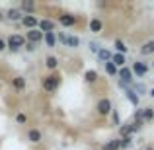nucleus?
Segmentation results:
<instances>
[{
	"mask_svg": "<svg viewBox=\"0 0 154 150\" xmlns=\"http://www.w3.org/2000/svg\"><path fill=\"white\" fill-rule=\"evenodd\" d=\"M27 41L31 43V45H35V43H39V41H43V33L35 27V29H29L27 31Z\"/></svg>",
	"mask_w": 154,
	"mask_h": 150,
	"instance_id": "obj_6",
	"label": "nucleus"
},
{
	"mask_svg": "<svg viewBox=\"0 0 154 150\" xmlns=\"http://www.w3.org/2000/svg\"><path fill=\"white\" fill-rule=\"evenodd\" d=\"M146 150H154V148H152V146H148V148H146Z\"/></svg>",
	"mask_w": 154,
	"mask_h": 150,
	"instance_id": "obj_32",
	"label": "nucleus"
},
{
	"mask_svg": "<svg viewBox=\"0 0 154 150\" xmlns=\"http://www.w3.org/2000/svg\"><path fill=\"white\" fill-rule=\"evenodd\" d=\"M119 82H123V84H129V82H133V72L129 70V68H125V66H121V70H119Z\"/></svg>",
	"mask_w": 154,
	"mask_h": 150,
	"instance_id": "obj_10",
	"label": "nucleus"
},
{
	"mask_svg": "<svg viewBox=\"0 0 154 150\" xmlns=\"http://www.w3.org/2000/svg\"><path fill=\"white\" fill-rule=\"evenodd\" d=\"M45 64H47V68H49V70H55V68L59 66V59H57V57H53V55H49L45 59Z\"/></svg>",
	"mask_w": 154,
	"mask_h": 150,
	"instance_id": "obj_17",
	"label": "nucleus"
},
{
	"mask_svg": "<svg viewBox=\"0 0 154 150\" xmlns=\"http://www.w3.org/2000/svg\"><path fill=\"white\" fill-rule=\"evenodd\" d=\"M16 121H18L20 125L27 123V115H26V113H18V115H16Z\"/></svg>",
	"mask_w": 154,
	"mask_h": 150,
	"instance_id": "obj_27",
	"label": "nucleus"
},
{
	"mask_svg": "<svg viewBox=\"0 0 154 150\" xmlns=\"http://www.w3.org/2000/svg\"><path fill=\"white\" fill-rule=\"evenodd\" d=\"M103 64H105V70H107V74H109V76H115V74H117V68L113 66L111 63H103Z\"/></svg>",
	"mask_w": 154,
	"mask_h": 150,
	"instance_id": "obj_25",
	"label": "nucleus"
},
{
	"mask_svg": "<svg viewBox=\"0 0 154 150\" xmlns=\"http://www.w3.org/2000/svg\"><path fill=\"white\" fill-rule=\"evenodd\" d=\"M84 78H86V82L94 84L96 80H98V72H96V70H86V74H84Z\"/></svg>",
	"mask_w": 154,
	"mask_h": 150,
	"instance_id": "obj_21",
	"label": "nucleus"
},
{
	"mask_svg": "<svg viewBox=\"0 0 154 150\" xmlns=\"http://www.w3.org/2000/svg\"><path fill=\"white\" fill-rule=\"evenodd\" d=\"M59 84H60V76L59 74H49V76H45V78L41 80V86H43V90L45 92H55L57 88H59Z\"/></svg>",
	"mask_w": 154,
	"mask_h": 150,
	"instance_id": "obj_1",
	"label": "nucleus"
},
{
	"mask_svg": "<svg viewBox=\"0 0 154 150\" xmlns=\"http://www.w3.org/2000/svg\"><path fill=\"white\" fill-rule=\"evenodd\" d=\"M148 96H150V98H154V88H152L150 92H148Z\"/></svg>",
	"mask_w": 154,
	"mask_h": 150,
	"instance_id": "obj_31",
	"label": "nucleus"
},
{
	"mask_svg": "<svg viewBox=\"0 0 154 150\" xmlns=\"http://www.w3.org/2000/svg\"><path fill=\"white\" fill-rule=\"evenodd\" d=\"M131 72H135L137 76H144V74L148 72V66H146L144 63H140V60H137V63L133 64V70H131Z\"/></svg>",
	"mask_w": 154,
	"mask_h": 150,
	"instance_id": "obj_9",
	"label": "nucleus"
},
{
	"mask_svg": "<svg viewBox=\"0 0 154 150\" xmlns=\"http://www.w3.org/2000/svg\"><path fill=\"white\" fill-rule=\"evenodd\" d=\"M125 94H127V98H129V101H131L133 105H139V96L135 94V90H127Z\"/></svg>",
	"mask_w": 154,
	"mask_h": 150,
	"instance_id": "obj_23",
	"label": "nucleus"
},
{
	"mask_svg": "<svg viewBox=\"0 0 154 150\" xmlns=\"http://www.w3.org/2000/svg\"><path fill=\"white\" fill-rule=\"evenodd\" d=\"M154 119V109L152 107H143V123L144 121H152Z\"/></svg>",
	"mask_w": 154,
	"mask_h": 150,
	"instance_id": "obj_20",
	"label": "nucleus"
},
{
	"mask_svg": "<svg viewBox=\"0 0 154 150\" xmlns=\"http://www.w3.org/2000/svg\"><path fill=\"white\" fill-rule=\"evenodd\" d=\"M119 148H121V146H119V140L115 139V140H109L107 144H103L102 150H119Z\"/></svg>",
	"mask_w": 154,
	"mask_h": 150,
	"instance_id": "obj_22",
	"label": "nucleus"
},
{
	"mask_svg": "<svg viewBox=\"0 0 154 150\" xmlns=\"http://www.w3.org/2000/svg\"><path fill=\"white\" fill-rule=\"evenodd\" d=\"M152 64H154V63H152Z\"/></svg>",
	"mask_w": 154,
	"mask_h": 150,
	"instance_id": "obj_33",
	"label": "nucleus"
},
{
	"mask_svg": "<svg viewBox=\"0 0 154 150\" xmlns=\"http://www.w3.org/2000/svg\"><path fill=\"white\" fill-rule=\"evenodd\" d=\"M109 63H111L113 66H123L125 64V55H119V53H117V55H111V60H109Z\"/></svg>",
	"mask_w": 154,
	"mask_h": 150,
	"instance_id": "obj_15",
	"label": "nucleus"
},
{
	"mask_svg": "<svg viewBox=\"0 0 154 150\" xmlns=\"http://www.w3.org/2000/svg\"><path fill=\"white\" fill-rule=\"evenodd\" d=\"M115 47H117V51H119V55H125V53H127V47H125V43L119 41V39L115 41Z\"/></svg>",
	"mask_w": 154,
	"mask_h": 150,
	"instance_id": "obj_26",
	"label": "nucleus"
},
{
	"mask_svg": "<svg viewBox=\"0 0 154 150\" xmlns=\"http://www.w3.org/2000/svg\"><path fill=\"white\" fill-rule=\"evenodd\" d=\"M43 39H45L47 47H55V45H57V35H55V31H49V33H43Z\"/></svg>",
	"mask_w": 154,
	"mask_h": 150,
	"instance_id": "obj_13",
	"label": "nucleus"
},
{
	"mask_svg": "<svg viewBox=\"0 0 154 150\" xmlns=\"http://www.w3.org/2000/svg\"><path fill=\"white\" fill-rule=\"evenodd\" d=\"M6 18H8V20H12V22H18V20L22 22L23 16H22V12H20V10H16V8H10V10L6 12Z\"/></svg>",
	"mask_w": 154,
	"mask_h": 150,
	"instance_id": "obj_11",
	"label": "nucleus"
},
{
	"mask_svg": "<svg viewBox=\"0 0 154 150\" xmlns=\"http://www.w3.org/2000/svg\"><path fill=\"white\" fill-rule=\"evenodd\" d=\"M37 26H39V31H41V33H49V31L55 29V22H51V20H41Z\"/></svg>",
	"mask_w": 154,
	"mask_h": 150,
	"instance_id": "obj_8",
	"label": "nucleus"
},
{
	"mask_svg": "<svg viewBox=\"0 0 154 150\" xmlns=\"http://www.w3.org/2000/svg\"><path fill=\"white\" fill-rule=\"evenodd\" d=\"M6 47L8 49H12V51H18V49H22V47H26V39L22 37V35H10L8 37V43H6Z\"/></svg>",
	"mask_w": 154,
	"mask_h": 150,
	"instance_id": "obj_2",
	"label": "nucleus"
},
{
	"mask_svg": "<svg viewBox=\"0 0 154 150\" xmlns=\"http://www.w3.org/2000/svg\"><path fill=\"white\" fill-rule=\"evenodd\" d=\"M96 109H98L100 115H109V113L113 111V109H111V99H109V98H102L98 101V105H96Z\"/></svg>",
	"mask_w": 154,
	"mask_h": 150,
	"instance_id": "obj_3",
	"label": "nucleus"
},
{
	"mask_svg": "<svg viewBox=\"0 0 154 150\" xmlns=\"http://www.w3.org/2000/svg\"><path fill=\"white\" fill-rule=\"evenodd\" d=\"M6 49V41H4V39H0V51H4Z\"/></svg>",
	"mask_w": 154,
	"mask_h": 150,
	"instance_id": "obj_30",
	"label": "nucleus"
},
{
	"mask_svg": "<svg viewBox=\"0 0 154 150\" xmlns=\"http://www.w3.org/2000/svg\"><path fill=\"white\" fill-rule=\"evenodd\" d=\"M64 39H66V35H64V33H59V41L63 43V45H64Z\"/></svg>",
	"mask_w": 154,
	"mask_h": 150,
	"instance_id": "obj_29",
	"label": "nucleus"
},
{
	"mask_svg": "<svg viewBox=\"0 0 154 150\" xmlns=\"http://www.w3.org/2000/svg\"><path fill=\"white\" fill-rule=\"evenodd\" d=\"M12 86H14L16 90H23V88H26V80H23L22 76H16V78H12Z\"/></svg>",
	"mask_w": 154,
	"mask_h": 150,
	"instance_id": "obj_18",
	"label": "nucleus"
},
{
	"mask_svg": "<svg viewBox=\"0 0 154 150\" xmlns=\"http://www.w3.org/2000/svg\"><path fill=\"white\" fill-rule=\"evenodd\" d=\"M59 23H60V26H64V27H72L76 23V18H74V16H70V14H63V16H59Z\"/></svg>",
	"mask_w": 154,
	"mask_h": 150,
	"instance_id": "obj_7",
	"label": "nucleus"
},
{
	"mask_svg": "<svg viewBox=\"0 0 154 150\" xmlns=\"http://www.w3.org/2000/svg\"><path fill=\"white\" fill-rule=\"evenodd\" d=\"M27 140L33 142V144L41 142V140H43V133L39 131V129H29V131H27Z\"/></svg>",
	"mask_w": 154,
	"mask_h": 150,
	"instance_id": "obj_5",
	"label": "nucleus"
},
{
	"mask_svg": "<svg viewBox=\"0 0 154 150\" xmlns=\"http://www.w3.org/2000/svg\"><path fill=\"white\" fill-rule=\"evenodd\" d=\"M143 127V123H137V121H133V123H129V125H125V127H121V136H131L133 133H137L139 129Z\"/></svg>",
	"mask_w": 154,
	"mask_h": 150,
	"instance_id": "obj_4",
	"label": "nucleus"
},
{
	"mask_svg": "<svg viewBox=\"0 0 154 150\" xmlns=\"http://www.w3.org/2000/svg\"><path fill=\"white\" fill-rule=\"evenodd\" d=\"M22 23L26 27H29V29H35V26H37V20L33 18V16H23L22 18Z\"/></svg>",
	"mask_w": 154,
	"mask_h": 150,
	"instance_id": "obj_14",
	"label": "nucleus"
},
{
	"mask_svg": "<svg viewBox=\"0 0 154 150\" xmlns=\"http://www.w3.org/2000/svg\"><path fill=\"white\" fill-rule=\"evenodd\" d=\"M64 45H66V47H78V45H80V39L74 37V35H66V39H64Z\"/></svg>",
	"mask_w": 154,
	"mask_h": 150,
	"instance_id": "obj_19",
	"label": "nucleus"
},
{
	"mask_svg": "<svg viewBox=\"0 0 154 150\" xmlns=\"http://www.w3.org/2000/svg\"><path fill=\"white\" fill-rule=\"evenodd\" d=\"M102 27H103L102 20L94 18V20H92V22H90V31H94V33H100V31H102Z\"/></svg>",
	"mask_w": 154,
	"mask_h": 150,
	"instance_id": "obj_16",
	"label": "nucleus"
},
{
	"mask_svg": "<svg viewBox=\"0 0 154 150\" xmlns=\"http://www.w3.org/2000/svg\"><path fill=\"white\" fill-rule=\"evenodd\" d=\"M98 57H100L102 60H105V63H109V60H111V53H109L107 49H100V51H98Z\"/></svg>",
	"mask_w": 154,
	"mask_h": 150,
	"instance_id": "obj_24",
	"label": "nucleus"
},
{
	"mask_svg": "<svg viewBox=\"0 0 154 150\" xmlns=\"http://www.w3.org/2000/svg\"><path fill=\"white\" fill-rule=\"evenodd\" d=\"M152 53H154V39L143 43V47H140V55H152Z\"/></svg>",
	"mask_w": 154,
	"mask_h": 150,
	"instance_id": "obj_12",
	"label": "nucleus"
},
{
	"mask_svg": "<svg viewBox=\"0 0 154 150\" xmlns=\"http://www.w3.org/2000/svg\"><path fill=\"white\" fill-rule=\"evenodd\" d=\"M22 8H23V10H27V12H31V10L35 8V4H33V2H27V0H23V2H22Z\"/></svg>",
	"mask_w": 154,
	"mask_h": 150,
	"instance_id": "obj_28",
	"label": "nucleus"
}]
</instances>
